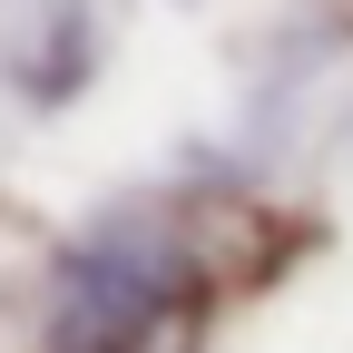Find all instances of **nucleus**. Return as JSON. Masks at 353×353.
<instances>
[{
	"label": "nucleus",
	"mask_w": 353,
	"mask_h": 353,
	"mask_svg": "<svg viewBox=\"0 0 353 353\" xmlns=\"http://www.w3.org/2000/svg\"><path fill=\"white\" fill-rule=\"evenodd\" d=\"M167 324H176V265L138 236H99L59 275L50 353H148Z\"/></svg>",
	"instance_id": "obj_1"
}]
</instances>
